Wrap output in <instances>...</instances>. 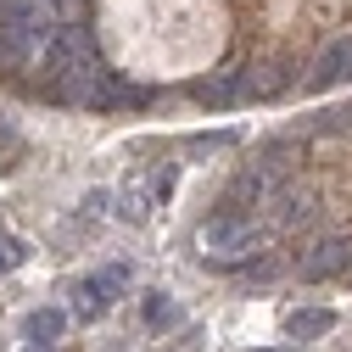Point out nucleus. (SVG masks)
Listing matches in <instances>:
<instances>
[{"instance_id": "obj_9", "label": "nucleus", "mask_w": 352, "mask_h": 352, "mask_svg": "<svg viewBox=\"0 0 352 352\" xmlns=\"http://www.w3.org/2000/svg\"><path fill=\"white\" fill-rule=\"evenodd\" d=\"M324 330H336V314H330V307H296V314H285L291 346H296V341H314V336H324Z\"/></svg>"}, {"instance_id": "obj_13", "label": "nucleus", "mask_w": 352, "mask_h": 352, "mask_svg": "<svg viewBox=\"0 0 352 352\" xmlns=\"http://www.w3.org/2000/svg\"><path fill=\"white\" fill-rule=\"evenodd\" d=\"M269 352H274V346H269ZM285 352H291V346H285Z\"/></svg>"}, {"instance_id": "obj_11", "label": "nucleus", "mask_w": 352, "mask_h": 352, "mask_svg": "<svg viewBox=\"0 0 352 352\" xmlns=\"http://www.w3.org/2000/svg\"><path fill=\"white\" fill-rule=\"evenodd\" d=\"M224 146H235V135H230V129H218V135H196V140H190V157H207V151H224Z\"/></svg>"}, {"instance_id": "obj_10", "label": "nucleus", "mask_w": 352, "mask_h": 352, "mask_svg": "<svg viewBox=\"0 0 352 352\" xmlns=\"http://www.w3.org/2000/svg\"><path fill=\"white\" fill-rule=\"evenodd\" d=\"M140 314H146L151 330H173V324H179V302L162 296V291H146V307H140Z\"/></svg>"}, {"instance_id": "obj_1", "label": "nucleus", "mask_w": 352, "mask_h": 352, "mask_svg": "<svg viewBox=\"0 0 352 352\" xmlns=\"http://www.w3.org/2000/svg\"><path fill=\"white\" fill-rule=\"evenodd\" d=\"M196 241H201V252H212V257H241V252L257 246V224H252L246 212H212L207 224L196 230Z\"/></svg>"}, {"instance_id": "obj_5", "label": "nucleus", "mask_w": 352, "mask_h": 352, "mask_svg": "<svg viewBox=\"0 0 352 352\" xmlns=\"http://www.w3.org/2000/svg\"><path fill=\"white\" fill-rule=\"evenodd\" d=\"M352 269V241L346 235H324L319 246H307V257L296 263V274L302 280H336Z\"/></svg>"}, {"instance_id": "obj_3", "label": "nucleus", "mask_w": 352, "mask_h": 352, "mask_svg": "<svg viewBox=\"0 0 352 352\" xmlns=\"http://www.w3.org/2000/svg\"><path fill=\"white\" fill-rule=\"evenodd\" d=\"M123 285H129V263H107L101 274L78 280V291H73V314H78V319H101Z\"/></svg>"}, {"instance_id": "obj_12", "label": "nucleus", "mask_w": 352, "mask_h": 352, "mask_svg": "<svg viewBox=\"0 0 352 352\" xmlns=\"http://www.w3.org/2000/svg\"><path fill=\"white\" fill-rule=\"evenodd\" d=\"M28 352H56V346H28Z\"/></svg>"}, {"instance_id": "obj_6", "label": "nucleus", "mask_w": 352, "mask_h": 352, "mask_svg": "<svg viewBox=\"0 0 352 352\" xmlns=\"http://www.w3.org/2000/svg\"><path fill=\"white\" fill-rule=\"evenodd\" d=\"M341 78H352V39H330L319 51V62L307 67V90H330Z\"/></svg>"}, {"instance_id": "obj_4", "label": "nucleus", "mask_w": 352, "mask_h": 352, "mask_svg": "<svg viewBox=\"0 0 352 352\" xmlns=\"http://www.w3.org/2000/svg\"><path fill=\"white\" fill-rule=\"evenodd\" d=\"M190 96H196L201 107H212V112L241 107V101H252V67H224V73H207Z\"/></svg>"}, {"instance_id": "obj_2", "label": "nucleus", "mask_w": 352, "mask_h": 352, "mask_svg": "<svg viewBox=\"0 0 352 352\" xmlns=\"http://www.w3.org/2000/svg\"><path fill=\"white\" fill-rule=\"evenodd\" d=\"M168 190H173V162L151 168L146 179H129V185L118 190V218H123V224H146L151 207H162V196H168Z\"/></svg>"}, {"instance_id": "obj_7", "label": "nucleus", "mask_w": 352, "mask_h": 352, "mask_svg": "<svg viewBox=\"0 0 352 352\" xmlns=\"http://www.w3.org/2000/svg\"><path fill=\"white\" fill-rule=\"evenodd\" d=\"M146 101H151V90L129 84L123 73H101L96 96H90V107H96V112H123V107H146Z\"/></svg>"}, {"instance_id": "obj_8", "label": "nucleus", "mask_w": 352, "mask_h": 352, "mask_svg": "<svg viewBox=\"0 0 352 352\" xmlns=\"http://www.w3.org/2000/svg\"><path fill=\"white\" fill-rule=\"evenodd\" d=\"M62 330H67V314H62V307H34V314L23 319L28 346H56V341H62Z\"/></svg>"}]
</instances>
